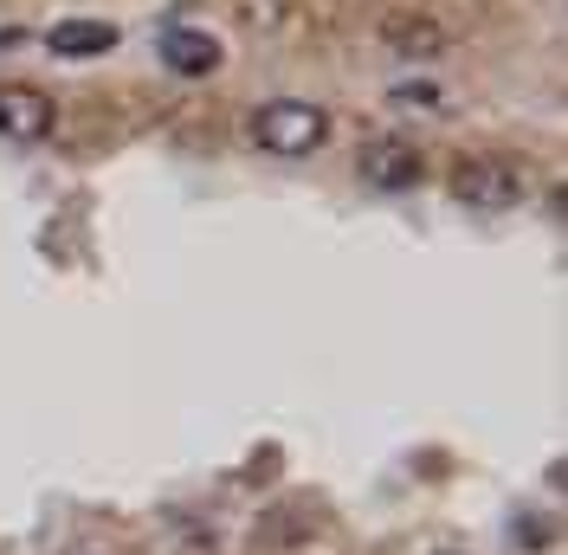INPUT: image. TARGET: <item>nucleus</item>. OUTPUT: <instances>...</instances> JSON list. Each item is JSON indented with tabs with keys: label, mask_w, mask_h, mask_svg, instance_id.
Wrapping results in <instances>:
<instances>
[{
	"label": "nucleus",
	"mask_w": 568,
	"mask_h": 555,
	"mask_svg": "<svg viewBox=\"0 0 568 555\" xmlns=\"http://www.w3.org/2000/svg\"><path fill=\"white\" fill-rule=\"evenodd\" d=\"M446 188L471 213H510L536 194V174L524 162H510V155H471V162H459V169L446 174Z\"/></svg>",
	"instance_id": "obj_2"
},
{
	"label": "nucleus",
	"mask_w": 568,
	"mask_h": 555,
	"mask_svg": "<svg viewBox=\"0 0 568 555\" xmlns=\"http://www.w3.org/2000/svg\"><path fill=\"white\" fill-rule=\"evenodd\" d=\"M220 59H226L220 39L201 33V27H169V33H162V65L175 71V78H213Z\"/></svg>",
	"instance_id": "obj_6"
},
{
	"label": "nucleus",
	"mask_w": 568,
	"mask_h": 555,
	"mask_svg": "<svg viewBox=\"0 0 568 555\" xmlns=\"http://www.w3.org/2000/svg\"><path fill=\"white\" fill-rule=\"evenodd\" d=\"M446 104H453V98H446L426 71L420 78H394L388 84V110H407V117H433V110H446Z\"/></svg>",
	"instance_id": "obj_8"
},
{
	"label": "nucleus",
	"mask_w": 568,
	"mask_h": 555,
	"mask_svg": "<svg viewBox=\"0 0 568 555\" xmlns=\"http://www.w3.org/2000/svg\"><path fill=\"white\" fill-rule=\"evenodd\" d=\"M382 46H388L394 59H414V65H426V59H439L446 46H453V33H446V20L439 13H388L382 20Z\"/></svg>",
	"instance_id": "obj_5"
},
{
	"label": "nucleus",
	"mask_w": 568,
	"mask_h": 555,
	"mask_svg": "<svg viewBox=\"0 0 568 555\" xmlns=\"http://www.w3.org/2000/svg\"><path fill=\"white\" fill-rule=\"evenodd\" d=\"M329 137H336V117L311 98H265V104L246 110V142L258 155H278V162H304Z\"/></svg>",
	"instance_id": "obj_1"
},
{
	"label": "nucleus",
	"mask_w": 568,
	"mask_h": 555,
	"mask_svg": "<svg viewBox=\"0 0 568 555\" xmlns=\"http://www.w3.org/2000/svg\"><path fill=\"white\" fill-rule=\"evenodd\" d=\"M355 174H362L368 188H382V194H407V188L426 181V155L414 149V142H400V137H375V142H362Z\"/></svg>",
	"instance_id": "obj_3"
},
{
	"label": "nucleus",
	"mask_w": 568,
	"mask_h": 555,
	"mask_svg": "<svg viewBox=\"0 0 568 555\" xmlns=\"http://www.w3.org/2000/svg\"><path fill=\"white\" fill-rule=\"evenodd\" d=\"M59 130V104L39 84H0V137L7 142H45Z\"/></svg>",
	"instance_id": "obj_4"
},
{
	"label": "nucleus",
	"mask_w": 568,
	"mask_h": 555,
	"mask_svg": "<svg viewBox=\"0 0 568 555\" xmlns=\"http://www.w3.org/2000/svg\"><path fill=\"white\" fill-rule=\"evenodd\" d=\"M45 46H52L59 59H98V52L116 46V27H110V20H59V27L45 33Z\"/></svg>",
	"instance_id": "obj_7"
}]
</instances>
